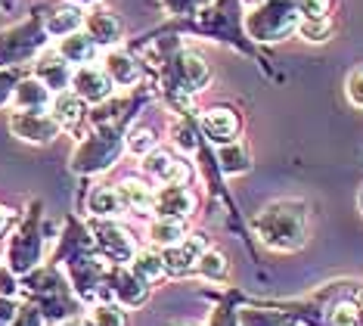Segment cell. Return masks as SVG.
Returning a JSON list of instances; mask_svg holds the SVG:
<instances>
[{
	"instance_id": "1",
	"label": "cell",
	"mask_w": 363,
	"mask_h": 326,
	"mask_svg": "<svg viewBox=\"0 0 363 326\" xmlns=\"http://www.w3.org/2000/svg\"><path fill=\"white\" fill-rule=\"evenodd\" d=\"M258 233L270 249H298L304 242V212L298 202H277L258 217Z\"/></svg>"
},
{
	"instance_id": "2",
	"label": "cell",
	"mask_w": 363,
	"mask_h": 326,
	"mask_svg": "<svg viewBox=\"0 0 363 326\" xmlns=\"http://www.w3.org/2000/svg\"><path fill=\"white\" fill-rule=\"evenodd\" d=\"M196 208V196L189 193L184 183H162V190L155 193L152 212L159 217H174V221H184V217L193 214Z\"/></svg>"
},
{
	"instance_id": "3",
	"label": "cell",
	"mask_w": 363,
	"mask_h": 326,
	"mask_svg": "<svg viewBox=\"0 0 363 326\" xmlns=\"http://www.w3.org/2000/svg\"><path fill=\"white\" fill-rule=\"evenodd\" d=\"M94 233H96V246L103 249L106 258H112L115 264L134 261V255H137L134 239H130L121 227H115V224H109V221H100V224H94Z\"/></svg>"
},
{
	"instance_id": "4",
	"label": "cell",
	"mask_w": 363,
	"mask_h": 326,
	"mask_svg": "<svg viewBox=\"0 0 363 326\" xmlns=\"http://www.w3.org/2000/svg\"><path fill=\"white\" fill-rule=\"evenodd\" d=\"M13 131L19 134L22 140H31V143H47V140H53V137H56L60 124H56L53 115L19 109V112L13 115Z\"/></svg>"
},
{
	"instance_id": "5",
	"label": "cell",
	"mask_w": 363,
	"mask_h": 326,
	"mask_svg": "<svg viewBox=\"0 0 363 326\" xmlns=\"http://www.w3.org/2000/svg\"><path fill=\"white\" fill-rule=\"evenodd\" d=\"M298 19H295L292 6H267V10H261L258 19H249V28L252 35L258 38H267V40H277L279 35H286V31H292Z\"/></svg>"
},
{
	"instance_id": "6",
	"label": "cell",
	"mask_w": 363,
	"mask_h": 326,
	"mask_svg": "<svg viewBox=\"0 0 363 326\" xmlns=\"http://www.w3.org/2000/svg\"><path fill=\"white\" fill-rule=\"evenodd\" d=\"M143 168H146V174H152V178L162 180V183H186L189 178H193L189 165L180 162L177 156L164 153V149H152V153L146 156Z\"/></svg>"
},
{
	"instance_id": "7",
	"label": "cell",
	"mask_w": 363,
	"mask_h": 326,
	"mask_svg": "<svg viewBox=\"0 0 363 326\" xmlns=\"http://www.w3.org/2000/svg\"><path fill=\"white\" fill-rule=\"evenodd\" d=\"M72 87H75V94L84 99V103H103V99L112 94V78L106 75V69L81 65L75 72V78H72Z\"/></svg>"
},
{
	"instance_id": "8",
	"label": "cell",
	"mask_w": 363,
	"mask_h": 326,
	"mask_svg": "<svg viewBox=\"0 0 363 326\" xmlns=\"http://www.w3.org/2000/svg\"><path fill=\"white\" fill-rule=\"evenodd\" d=\"M202 252H205L202 233H193V237H186L184 242H177V246L164 249V264H168L171 273H186L189 267H196Z\"/></svg>"
},
{
	"instance_id": "9",
	"label": "cell",
	"mask_w": 363,
	"mask_h": 326,
	"mask_svg": "<svg viewBox=\"0 0 363 326\" xmlns=\"http://www.w3.org/2000/svg\"><path fill=\"white\" fill-rule=\"evenodd\" d=\"M202 131L208 134V140H214L218 146H227L236 140L239 134V119L230 109H208L202 115Z\"/></svg>"
},
{
	"instance_id": "10",
	"label": "cell",
	"mask_w": 363,
	"mask_h": 326,
	"mask_svg": "<svg viewBox=\"0 0 363 326\" xmlns=\"http://www.w3.org/2000/svg\"><path fill=\"white\" fill-rule=\"evenodd\" d=\"M118 199H121V208L125 212H134V214H150L152 212V202H155V193L146 180H137V178H128L118 183Z\"/></svg>"
},
{
	"instance_id": "11",
	"label": "cell",
	"mask_w": 363,
	"mask_h": 326,
	"mask_svg": "<svg viewBox=\"0 0 363 326\" xmlns=\"http://www.w3.org/2000/svg\"><path fill=\"white\" fill-rule=\"evenodd\" d=\"M87 35L96 40V44H115L121 38V22L115 19V13L109 10H96L87 16Z\"/></svg>"
},
{
	"instance_id": "12",
	"label": "cell",
	"mask_w": 363,
	"mask_h": 326,
	"mask_svg": "<svg viewBox=\"0 0 363 326\" xmlns=\"http://www.w3.org/2000/svg\"><path fill=\"white\" fill-rule=\"evenodd\" d=\"M146 280L137 277L134 271H118L115 273V286H112V295H118L125 305H140L146 302Z\"/></svg>"
},
{
	"instance_id": "13",
	"label": "cell",
	"mask_w": 363,
	"mask_h": 326,
	"mask_svg": "<svg viewBox=\"0 0 363 326\" xmlns=\"http://www.w3.org/2000/svg\"><path fill=\"white\" fill-rule=\"evenodd\" d=\"M94 53H96V40L90 35H81V31L65 35L62 44H60V56L65 63H90Z\"/></svg>"
},
{
	"instance_id": "14",
	"label": "cell",
	"mask_w": 363,
	"mask_h": 326,
	"mask_svg": "<svg viewBox=\"0 0 363 326\" xmlns=\"http://www.w3.org/2000/svg\"><path fill=\"white\" fill-rule=\"evenodd\" d=\"M103 69L112 78V85H121V87L137 85V78H140V65L130 60L128 53H109V56H106Z\"/></svg>"
},
{
	"instance_id": "15",
	"label": "cell",
	"mask_w": 363,
	"mask_h": 326,
	"mask_svg": "<svg viewBox=\"0 0 363 326\" xmlns=\"http://www.w3.org/2000/svg\"><path fill=\"white\" fill-rule=\"evenodd\" d=\"M53 119L60 128H75L84 119V99L78 94H60L53 99Z\"/></svg>"
},
{
	"instance_id": "16",
	"label": "cell",
	"mask_w": 363,
	"mask_h": 326,
	"mask_svg": "<svg viewBox=\"0 0 363 326\" xmlns=\"http://www.w3.org/2000/svg\"><path fill=\"white\" fill-rule=\"evenodd\" d=\"M47 103H50V87L44 81H22L16 87V106L28 109V112H40Z\"/></svg>"
},
{
	"instance_id": "17",
	"label": "cell",
	"mask_w": 363,
	"mask_h": 326,
	"mask_svg": "<svg viewBox=\"0 0 363 326\" xmlns=\"http://www.w3.org/2000/svg\"><path fill=\"white\" fill-rule=\"evenodd\" d=\"M180 75H184V90H202L205 81H208V65H205L202 56L196 53H180Z\"/></svg>"
},
{
	"instance_id": "18",
	"label": "cell",
	"mask_w": 363,
	"mask_h": 326,
	"mask_svg": "<svg viewBox=\"0 0 363 326\" xmlns=\"http://www.w3.org/2000/svg\"><path fill=\"white\" fill-rule=\"evenodd\" d=\"M150 239H152V246H162V249L177 246V242L186 239L184 221H174V217H159V221L150 227Z\"/></svg>"
},
{
	"instance_id": "19",
	"label": "cell",
	"mask_w": 363,
	"mask_h": 326,
	"mask_svg": "<svg viewBox=\"0 0 363 326\" xmlns=\"http://www.w3.org/2000/svg\"><path fill=\"white\" fill-rule=\"evenodd\" d=\"M134 273L143 277L146 283L159 280L168 273V264H164V252H155V249H143V252L134 255Z\"/></svg>"
},
{
	"instance_id": "20",
	"label": "cell",
	"mask_w": 363,
	"mask_h": 326,
	"mask_svg": "<svg viewBox=\"0 0 363 326\" xmlns=\"http://www.w3.org/2000/svg\"><path fill=\"white\" fill-rule=\"evenodd\" d=\"M38 75L50 90H62L65 81H69V63H65L62 56L50 53V56H44V60L38 63Z\"/></svg>"
},
{
	"instance_id": "21",
	"label": "cell",
	"mask_w": 363,
	"mask_h": 326,
	"mask_svg": "<svg viewBox=\"0 0 363 326\" xmlns=\"http://www.w3.org/2000/svg\"><path fill=\"white\" fill-rule=\"evenodd\" d=\"M196 271H199L205 280L220 283V280H227V273H230V261H227L224 252H218V249H205L199 255V261H196Z\"/></svg>"
},
{
	"instance_id": "22",
	"label": "cell",
	"mask_w": 363,
	"mask_h": 326,
	"mask_svg": "<svg viewBox=\"0 0 363 326\" xmlns=\"http://www.w3.org/2000/svg\"><path fill=\"white\" fill-rule=\"evenodd\" d=\"M81 22H84V16H81L75 6H65V10L50 16V22H47V31L56 35V38H65V35H72V31H78Z\"/></svg>"
},
{
	"instance_id": "23",
	"label": "cell",
	"mask_w": 363,
	"mask_h": 326,
	"mask_svg": "<svg viewBox=\"0 0 363 326\" xmlns=\"http://www.w3.org/2000/svg\"><path fill=\"white\" fill-rule=\"evenodd\" d=\"M90 212L100 214V217H112V214H118V212H121L118 190H109V187L94 190V196H90Z\"/></svg>"
},
{
	"instance_id": "24",
	"label": "cell",
	"mask_w": 363,
	"mask_h": 326,
	"mask_svg": "<svg viewBox=\"0 0 363 326\" xmlns=\"http://www.w3.org/2000/svg\"><path fill=\"white\" fill-rule=\"evenodd\" d=\"M90 323L94 326H128V314L121 311L118 305H96L94 314H90Z\"/></svg>"
},
{
	"instance_id": "25",
	"label": "cell",
	"mask_w": 363,
	"mask_h": 326,
	"mask_svg": "<svg viewBox=\"0 0 363 326\" xmlns=\"http://www.w3.org/2000/svg\"><path fill=\"white\" fill-rule=\"evenodd\" d=\"M220 168L224 171H245L249 168V153H245L242 146H236V143H227V146H220Z\"/></svg>"
},
{
	"instance_id": "26",
	"label": "cell",
	"mask_w": 363,
	"mask_h": 326,
	"mask_svg": "<svg viewBox=\"0 0 363 326\" xmlns=\"http://www.w3.org/2000/svg\"><path fill=\"white\" fill-rule=\"evenodd\" d=\"M155 143H159V137H155L150 128H134L128 134V149L134 156H150L155 149Z\"/></svg>"
},
{
	"instance_id": "27",
	"label": "cell",
	"mask_w": 363,
	"mask_h": 326,
	"mask_svg": "<svg viewBox=\"0 0 363 326\" xmlns=\"http://www.w3.org/2000/svg\"><path fill=\"white\" fill-rule=\"evenodd\" d=\"M333 326H354L360 323V302H338L329 314Z\"/></svg>"
},
{
	"instance_id": "28",
	"label": "cell",
	"mask_w": 363,
	"mask_h": 326,
	"mask_svg": "<svg viewBox=\"0 0 363 326\" xmlns=\"http://www.w3.org/2000/svg\"><path fill=\"white\" fill-rule=\"evenodd\" d=\"M298 31L308 40H326L329 31H333V22H329V16H320V19H301Z\"/></svg>"
},
{
	"instance_id": "29",
	"label": "cell",
	"mask_w": 363,
	"mask_h": 326,
	"mask_svg": "<svg viewBox=\"0 0 363 326\" xmlns=\"http://www.w3.org/2000/svg\"><path fill=\"white\" fill-rule=\"evenodd\" d=\"M171 137H174V143L180 149H186V153H193V149L199 146V140H196V128L189 121H177L174 128H171Z\"/></svg>"
},
{
	"instance_id": "30",
	"label": "cell",
	"mask_w": 363,
	"mask_h": 326,
	"mask_svg": "<svg viewBox=\"0 0 363 326\" xmlns=\"http://www.w3.org/2000/svg\"><path fill=\"white\" fill-rule=\"evenodd\" d=\"M329 4L333 0H298V13L304 19H320V16L329 13Z\"/></svg>"
},
{
	"instance_id": "31",
	"label": "cell",
	"mask_w": 363,
	"mask_h": 326,
	"mask_svg": "<svg viewBox=\"0 0 363 326\" xmlns=\"http://www.w3.org/2000/svg\"><path fill=\"white\" fill-rule=\"evenodd\" d=\"M348 97L354 106L363 109V69H354L351 78H348Z\"/></svg>"
},
{
	"instance_id": "32",
	"label": "cell",
	"mask_w": 363,
	"mask_h": 326,
	"mask_svg": "<svg viewBox=\"0 0 363 326\" xmlns=\"http://www.w3.org/2000/svg\"><path fill=\"white\" fill-rule=\"evenodd\" d=\"M16 314H19V308H16V305L10 302V298L0 295V326H13Z\"/></svg>"
},
{
	"instance_id": "33",
	"label": "cell",
	"mask_w": 363,
	"mask_h": 326,
	"mask_svg": "<svg viewBox=\"0 0 363 326\" xmlns=\"http://www.w3.org/2000/svg\"><path fill=\"white\" fill-rule=\"evenodd\" d=\"M6 224H10V212H6V208L0 205V233L6 230Z\"/></svg>"
},
{
	"instance_id": "34",
	"label": "cell",
	"mask_w": 363,
	"mask_h": 326,
	"mask_svg": "<svg viewBox=\"0 0 363 326\" xmlns=\"http://www.w3.org/2000/svg\"><path fill=\"white\" fill-rule=\"evenodd\" d=\"M65 326H94V323H65Z\"/></svg>"
},
{
	"instance_id": "35",
	"label": "cell",
	"mask_w": 363,
	"mask_h": 326,
	"mask_svg": "<svg viewBox=\"0 0 363 326\" xmlns=\"http://www.w3.org/2000/svg\"><path fill=\"white\" fill-rule=\"evenodd\" d=\"M357 202H360V212H363V190H360V199H357Z\"/></svg>"
},
{
	"instance_id": "36",
	"label": "cell",
	"mask_w": 363,
	"mask_h": 326,
	"mask_svg": "<svg viewBox=\"0 0 363 326\" xmlns=\"http://www.w3.org/2000/svg\"><path fill=\"white\" fill-rule=\"evenodd\" d=\"M75 4H94V0H75Z\"/></svg>"
},
{
	"instance_id": "37",
	"label": "cell",
	"mask_w": 363,
	"mask_h": 326,
	"mask_svg": "<svg viewBox=\"0 0 363 326\" xmlns=\"http://www.w3.org/2000/svg\"><path fill=\"white\" fill-rule=\"evenodd\" d=\"M354 326H363V323H354Z\"/></svg>"
}]
</instances>
